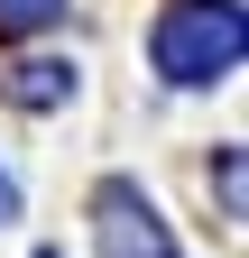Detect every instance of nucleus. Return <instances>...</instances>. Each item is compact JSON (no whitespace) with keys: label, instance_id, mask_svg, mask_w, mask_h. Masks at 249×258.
<instances>
[{"label":"nucleus","instance_id":"20e7f679","mask_svg":"<svg viewBox=\"0 0 249 258\" xmlns=\"http://www.w3.org/2000/svg\"><path fill=\"white\" fill-rule=\"evenodd\" d=\"M55 10H65V0H0V37H37Z\"/></svg>","mask_w":249,"mask_h":258},{"label":"nucleus","instance_id":"f03ea898","mask_svg":"<svg viewBox=\"0 0 249 258\" xmlns=\"http://www.w3.org/2000/svg\"><path fill=\"white\" fill-rule=\"evenodd\" d=\"M102 258H166V231H157V212L139 203L130 184H102Z\"/></svg>","mask_w":249,"mask_h":258},{"label":"nucleus","instance_id":"39448f33","mask_svg":"<svg viewBox=\"0 0 249 258\" xmlns=\"http://www.w3.org/2000/svg\"><path fill=\"white\" fill-rule=\"evenodd\" d=\"M10 212H19V184H10V175H0V221H10Z\"/></svg>","mask_w":249,"mask_h":258},{"label":"nucleus","instance_id":"f257e3e1","mask_svg":"<svg viewBox=\"0 0 249 258\" xmlns=\"http://www.w3.org/2000/svg\"><path fill=\"white\" fill-rule=\"evenodd\" d=\"M240 37H249L240 0H175L157 19V37H148V55H157L166 83H222L240 64Z\"/></svg>","mask_w":249,"mask_h":258},{"label":"nucleus","instance_id":"423d86ee","mask_svg":"<svg viewBox=\"0 0 249 258\" xmlns=\"http://www.w3.org/2000/svg\"><path fill=\"white\" fill-rule=\"evenodd\" d=\"M46 258H55V249H46Z\"/></svg>","mask_w":249,"mask_h":258},{"label":"nucleus","instance_id":"7ed1b4c3","mask_svg":"<svg viewBox=\"0 0 249 258\" xmlns=\"http://www.w3.org/2000/svg\"><path fill=\"white\" fill-rule=\"evenodd\" d=\"M65 64H19V74H10V102H28V111H46V102H65Z\"/></svg>","mask_w":249,"mask_h":258}]
</instances>
